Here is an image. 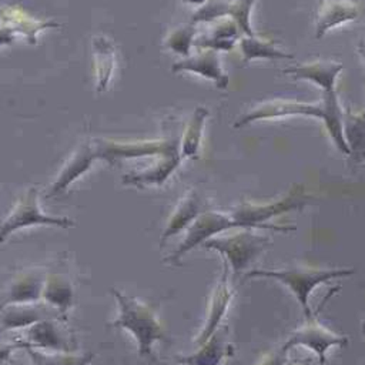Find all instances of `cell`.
<instances>
[{"instance_id": "cell-1", "label": "cell", "mask_w": 365, "mask_h": 365, "mask_svg": "<svg viewBox=\"0 0 365 365\" xmlns=\"http://www.w3.org/2000/svg\"><path fill=\"white\" fill-rule=\"evenodd\" d=\"M117 301L118 312L111 322L113 327L123 328L131 334L137 342L140 358L155 361L153 348L155 342H167V334L153 307L135 297H130L118 289H111Z\"/></svg>"}, {"instance_id": "cell-2", "label": "cell", "mask_w": 365, "mask_h": 365, "mask_svg": "<svg viewBox=\"0 0 365 365\" xmlns=\"http://www.w3.org/2000/svg\"><path fill=\"white\" fill-rule=\"evenodd\" d=\"M312 197L307 192L302 184H294L287 194L281 198L265 202L255 204L242 201L237 207H234L228 214L232 222V228H251V230H268L275 232H289L294 231L295 227L278 225L269 222L272 218L292 212L302 211L309 202Z\"/></svg>"}, {"instance_id": "cell-3", "label": "cell", "mask_w": 365, "mask_h": 365, "mask_svg": "<svg viewBox=\"0 0 365 365\" xmlns=\"http://www.w3.org/2000/svg\"><path fill=\"white\" fill-rule=\"evenodd\" d=\"M355 274L349 268H332V269H317V268H285V269H250L245 278H267L285 285L299 302L305 319L314 317L309 308V297L318 285L328 284L338 278H345Z\"/></svg>"}, {"instance_id": "cell-4", "label": "cell", "mask_w": 365, "mask_h": 365, "mask_svg": "<svg viewBox=\"0 0 365 365\" xmlns=\"http://www.w3.org/2000/svg\"><path fill=\"white\" fill-rule=\"evenodd\" d=\"M207 240L201 247L214 250L222 255L232 275L237 277L248 269L251 264L269 247L271 238L251 228H234Z\"/></svg>"}, {"instance_id": "cell-5", "label": "cell", "mask_w": 365, "mask_h": 365, "mask_svg": "<svg viewBox=\"0 0 365 365\" xmlns=\"http://www.w3.org/2000/svg\"><path fill=\"white\" fill-rule=\"evenodd\" d=\"M33 225H53L60 228L74 227V221L67 217L46 214L38 204V190L30 187L14 204L6 218L0 222V242L6 241L14 231Z\"/></svg>"}, {"instance_id": "cell-6", "label": "cell", "mask_w": 365, "mask_h": 365, "mask_svg": "<svg viewBox=\"0 0 365 365\" xmlns=\"http://www.w3.org/2000/svg\"><path fill=\"white\" fill-rule=\"evenodd\" d=\"M285 117H309L321 120L322 117V104L318 103H307L289 98H271L261 101L241 114L235 123V128H241L250 125L257 121L264 120H277Z\"/></svg>"}, {"instance_id": "cell-7", "label": "cell", "mask_w": 365, "mask_h": 365, "mask_svg": "<svg viewBox=\"0 0 365 365\" xmlns=\"http://www.w3.org/2000/svg\"><path fill=\"white\" fill-rule=\"evenodd\" d=\"M230 230H234V228H232V222L228 212L212 211V210L202 211L192 221V224L185 230L184 240L170 254V257L167 258V262L178 264L188 251L194 250L198 245H202L211 237Z\"/></svg>"}, {"instance_id": "cell-8", "label": "cell", "mask_w": 365, "mask_h": 365, "mask_svg": "<svg viewBox=\"0 0 365 365\" xmlns=\"http://www.w3.org/2000/svg\"><path fill=\"white\" fill-rule=\"evenodd\" d=\"M348 344V338L338 335L324 327L321 322L315 319V317L307 319V322L291 332L287 341L279 346L285 352L295 346H305L311 349L319 361V365H325L327 361V351L331 346H345Z\"/></svg>"}, {"instance_id": "cell-9", "label": "cell", "mask_w": 365, "mask_h": 365, "mask_svg": "<svg viewBox=\"0 0 365 365\" xmlns=\"http://www.w3.org/2000/svg\"><path fill=\"white\" fill-rule=\"evenodd\" d=\"M98 158L114 163L124 158H138L148 155H163L170 151L178 150L177 141L167 140H145V141H96Z\"/></svg>"}, {"instance_id": "cell-10", "label": "cell", "mask_w": 365, "mask_h": 365, "mask_svg": "<svg viewBox=\"0 0 365 365\" xmlns=\"http://www.w3.org/2000/svg\"><path fill=\"white\" fill-rule=\"evenodd\" d=\"M19 341L43 351L71 352L74 349L73 335L61 324V318H47L27 327L24 338H19Z\"/></svg>"}, {"instance_id": "cell-11", "label": "cell", "mask_w": 365, "mask_h": 365, "mask_svg": "<svg viewBox=\"0 0 365 365\" xmlns=\"http://www.w3.org/2000/svg\"><path fill=\"white\" fill-rule=\"evenodd\" d=\"M173 73H192L208 81H212L217 88L228 87V74L225 73L220 54L215 50H201L194 56L182 57L171 66Z\"/></svg>"}, {"instance_id": "cell-12", "label": "cell", "mask_w": 365, "mask_h": 365, "mask_svg": "<svg viewBox=\"0 0 365 365\" xmlns=\"http://www.w3.org/2000/svg\"><path fill=\"white\" fill-rule=\"evenodd\" d=\"M98 158L97 144L96 141H84L81 143L76 151L67 158L63 164L60 173L57 174L56 180L51 182L47 191V197L58 195L68 188L76 180H78L84 173H87L93 163Z\"/></svg>"}, {"instance_id": "cell-13", "label": "cell", "mask_w": 365, "mask_h": 365, "mask_svg": "<svg viewBox=\"0 0 365 365\" xmlns=\"http://www.w3.org/2000/svg\"><path fill=\"white\" fill-rule=\"evenodd\" d=\"M43 269H26L14 277L0 294V308L10 304H26L41 301L43 288L46 282Z\"/></svg>"}, {"instance_id": "cell-14", "label": "cell", "mask_w": 365, "mask_h": 365, "mask_svg": "<svg viewBox=\"0 0 365 365\" xmlns=\"http://www.w3.org/2000/svg\"><path fill=\"white\" fill-rule=\"evenodd\" d=\"M228 268H230L228 264L225 261H222V272L211 292L204 327H202L201 332L198 334V336L195 338V342L198 345L205 342L221 327V322H222V319L227 314V309L231 304L234 292H232V289L230 287V281H228V271H230Z\"/></svg>"}, {"instance_id": "cell-15", "label": "cell", "mask_w": 365, "mask_h": 365, "mask_svg": "<svg viewBox=\"0 0 365 365\" xmlns=\"http://www.w3.org/2000/svg\"><path fill=\"white\" fill-rule=\"evenodd\" d=\"M342 71V64L335 60H312L298 63L284 68V74L291 76L295 80H305L315 84L324 91L336 90V80Z\"/></svg>"}, {"instance_id": "cell-16", "label": "cell", "mask_w": 365, "mask_h": 365, "mask_svg": "<svg viewBox=\"0 0 365 365\" xmlns=\"http://www.w3.org/2000/svg\"><path fill=\"white\" fill-rule=\"evenodd\" d=\"M47 318H61L63 315L46 304L43 299L37 302L26 304H10L0 308V325L4 329L27 328L41 319Z\"/></svg>"}, {"instance_id": "cell-17", "label": "cell", "mask_w": 365, "mask_h": 365, "mask_svg": "<svg viewBox=\"0 0 365 365\" xmlns=\"http://www.w3.org/2000/svg\"><path fill=\"white\" fill-rule=\"evenodd\" d=\"M359 13L352 0H322L315 16V37L322 38L328 31L356 20Z\"/></svg>"}, {"instance_id": "cell-18", "label": "cell", "mask_w": 365, "mask_h": 365, "mask_svg": "<svg viewBox=\"0 0 365 365\" xmlns=\"http://www.w3.org/2000/svg\"><path fill=\"white\" fill-rule=\"evenodd\" d=\"M202 211H205V208L200 194L194 188L187 190L167 220V225L160 238L161 247L167 240L187 230Z\"/></svg>"}, {"instance_id": "cell-19", "label": "cell", "mask_w": 365, "mask_h": 365, "mask_svg": "<svg viewBox=\"0 0 365 365\" xmlns=\"http://www.w3.org/2000/svg\"><path fill=\"white\" fill-rule=\"evenodd\" d=\"M181 161L180 150L170 151L167 154H163L158 157L155 164L141 170L134 171L123 175V184L134 185L138 188L143 187H151V185H161L164 184L168 177L177 170L178 164Z\"/></svg>"}, {"instance_id": "cell-20", "label": "cell", "mask_w": 365, "mask_h": 365, "mask_svg": "<svg viewBox=\"0 0 365 365\" xmlns=\"http://www.w3.org/2000/svg\"><path fill=\"white\" fill-rule=\"evenodd\" d=\"M232 346L227 341V329L220 327L198 349L190 355L175 356L177 364L182 365H221L224 358L231 355Z\"/></svg>"}, {"instance_id": "cell-21", "label": "cell", "mask_w": 365, "mask_h": 365, "mask_svg": "<svg viewBox=\"0 0 365 365\" xmlns=\"http://www.w3.org/2000/svg\"><path fill=\"white\" fill-rule=\"evenodd\" d=\"M322 117L321 121L336 150L349 157V148L344 137V108L339 103L336 90L321 93Z\"/></svg>"}, {"instance_id": "cell-22", "label": "cell", "mask_w": 365, "mask_h": 365, "mask_svg": "<svg viewBox=\"0 0 365 365\" xmlns=\"http://www.w3.org/2000/svg\"><path fill=\"white\" fill-rule=\"evenodd\" d=\"M93 58L96 68V88L101 93L108 87L117 66L115 48L106 36L98 34L93 37Z\"/></svg>"}, {"instance_id": "cell-23", "label": "cell", "mask_w": 365, "mask_h": 365, "mask_svg": "<svg viewBox=\"0 0 365 365\" xmlns=\"http://www.w3.org/2000/svg\"><path fill=\"white\" fill-rule=\"evenodd\" d=\"M217 24L204 36L197 38L195 44L201 50H215V51H230L235 43L242 36L235 21L230 17H222L215 20Z\"/></svg>"}, {"instance_id": "cell-24", "label": "cell", "mask_w": 365, "mask_h": 365, "mask_svg": "<svg viewBox=\"0 0 365 365\" xmlns=\"http://www.w3.org/2000/svg\"><path fill=\"white\" fill-rule=\"evenodd\" d=\"M41 299L64 317L74 302V288L71 281L63 274L47 275Z\"/></svg>"}, {"instance_id": "cell-25", "label": "cell", "mask_w": 365, "mask_h": 365, "mask_svg": "<svg viewBox=\"0 0 365 365\" xmlns=\"http://www.w3.org/2000/svg\"><path fill=\"white\" fill-rule=\"evenodd\" d=\"M240 50L242 54L244 61H254V60H291L294 56L287 53L275 43L259 37L257 33L252 36L242 34L238 40Z\"/></svg>"}, {"instance_id": "cell-26", "label": "cell", "mask_w": 365, "mask_h": 365, "mask_svg": "<svg viewBox=\"0 0 365 365\" xmlns=\"http://www.w3.org/2000/svg\"><path fill=\"white\" fill-rule=\"evenodd\" d=\"M344 137L352 163H362L365 160V117L361 111L354 113L349 107L344 108Z\"/></svg>"}, {"instance_id": "cell-27", "label": "cell", "mask_w": 365, "mask_h": 365, "mask_svg": "<svg viewBox=\"0 0 365 365\" xmlns=\"http://www.w3.org/2000/svg\"><path fill=\"white\" fill-rule=\"evenodd\" d=\"M210 115V111L200 106L192 111V115L182 133L181 143H180V157L184 158H197L198 151L201 147L202 133L205 127V121Z\"/></svg>"}, {"instance_id": "cell-28", "label": "cell", "mask_w": 365, "mask_h": 365, "mask_svg": "<svg viewBox=\"0 0 365 365\" xmlns=\"http://www.w3.org/2000/svg\"><path fill=\"white\" fill-rule=\"evenodd\" d=\"M1 16L3 20L7 21L6 26L11 27L17 36L27 37L30 43H36V36L38 31L48 27H58V24L54 21H40L17 7L4 9Z\"/></svg>"}, {"instance_id": "cell-29", "label": "cell", "mask_w": 365, "mask_h": 365, "mask_svg": "<svg viewBox=\"0 0 365 365\" xmlns=\"http://www.w3.org/2000/svg\"><path fill=\"white\" fill-rule=\"evenodd\" d=\"M20 348H24L31 358L33 365H90L94 358L93 352L74 355L71 352H58V351H43L31 345L23 344L17 339Z\"/></svg>"}, {"instance_id": "cell-30", "label": "cell", "mask_w": 365, "mask_h": 365, "mask_svg": "<svg viewBox=\"0 0 365 365\" xmlns=\"http://www.w3.org/2000/svg\"><path fill=\"white\" fill-rule=\"evenodd\" d=\"M258 0H231L220 1V16L222 17H230L235 21L238 26L241 34L245 36H252L255 31L252 30L251 26V13L252 7Z\"/></svg>"}, {"instance_id": "cell-31", "label": "cell", "mask_w": 365, "mask_h": 365, "mask_svg": "<svg viewBox=\"0 0 365 365\" xmlns=\"http://www.w3.org/2000/svg\"><path fill=\"white\" fill-rule=\"evenodd\" d=\"M195 34H197V30L194 27V23H191L190 26L180 27L168 36L165 46L175 54H178L181 57H187L191 46L194 44Z\"/></svg>"}, {"instance_id": "cell-32", "label": "cell", "mask_w": 365, "mask_h": 365, "mask_svg": "<svg viewBox=\"0 0 365 365\" xmlns=\"http://www.w3.org/2000/svg\"><path fill=\"white\" fill-rule=\"evenodd\" d=\"M288 361V352L278 348L268 355H265L257 365H287Z\"/></svg>"}, {"instance_id": "cell-33", "label": "cell", "mask_w": 365, "mask_h": 365, "mask_svg": "<svg viewBox=\"0 0 365 365\" xmlns=\"http://www.w3.org/2000/svg\"><path fill=\"white\" fill-rule=\"evenodd\" d=\"M16 37H17V34L11 27H9L6 24L0 26V47L11 44L16 40Z\"/></svg>"}, {"instance_id": "cell-34", "label": "cell", "mask_w": 365, "mask_h": 365, "mask_svg": "<svg viewBox=\"0 0 365 365\" xmlns=\"http://www.w3.org/2000/svg\"><path fill=\"white\" fill-rule=\"evenodd\" d=\"M20 348V344L16 341L14 344H6V342H0V362L9 361L13 351Z\"/></svg>"}, {"instance_id": "cell-35", "label": "cell", "mask_w": 365, "mask_h": 365, "mask_svg": "<svg viewBox=\"0 0 365 365\" xmlns=\"http://www.w3.org/2000/svg\"><path fill=\"white\" fill-rule=\"evenodd\" d=\"M185 4H194V6H202V4H205L208 0H182Z\"/></svg>"}, {"instance_id": "cell-36", "label": "cell", "mask_w": 365, "mask_h": 365, "mask_svg": "<svg viewBox=\"0 0 365 365\" xmlns=\"http://www.w3.org/2000/svg\"><path fill=\"white\" fill-rule=\"evenodd\" d=\"M358 53L365 58V41L359 43V46H358Z\"/></svg>"}, {"instance_id": "cell-37", "label": "cell", "mask_w": 365, "mask_h": 365, "mask_svg": "<svg viewBox=\"0 0 365 365\" xmlns=\"http://www.w3.org/2000/svg\"><path fill=\"white\" fill-rule=\"evenodd\" d=\"M297 365H312V362L309 361V359H304V361H301V362H298Z\"/></svg>"}, {"instance_id": "cell-38", "label": "cell", "mask_w": 365, "mask_h": 365, "mask_svg": "<svg viewBox=\"0 0 365 365\" xmlns=\"http://www.w3.org/2000/svg\"><path fill=\"white\" fill-rule=\"evenodd\" d=\"M361 114H362V115H364V117H365V107H364V110H362V111H361Z\"/></svg>"}, {"instance_id": "cell-39", "label": "cell", "mask_w": 365, "mask_h": 365, "mask_svg": "<svg viewBox=\"0 0 365 365\" xmlns=\"http://www.w3.org/2000/svg\"><path fill=\"white\" fill-rule=\"evenodd\" d=\"M160 365H171V364H160ZM178 365H182V364H178Z\"/></svg>"}, {"instance_id": "cell-40", "label": "cell", "mask_w": 365, "mask_h": 365, "mask_svg": "<svg viewBox=\"0 0 365 365\" xmlns=\"http://www.w3.org/2000/svg\"><path fill=\"white\" fill-rule=\"evenodd\" d=\"M364 332H365V322H364Z\"/></svg>"}]
</instances>
